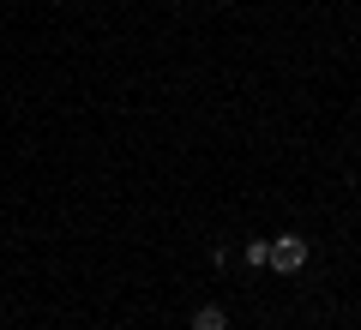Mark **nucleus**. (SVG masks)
<instances>
[{
  "instance_id": "f257e3e1",
  "label": "nucleus",
  "mask_w": 361,
  "mask_h": 330,
  "mask_svg": "<svg viewBox=\"0 0 361 330\" xmlns=\"http://www.w3.org/2000/svg\"><path fill=\"white\" fill-rule=\"evenodd\" d=\"M265 265L283 270V277H295V270L307 265V241H301V234H277V241H265Z\"/></svg>"
},
{
  "instance_id": "f03ea898",
  "label": "nucleus",
  "mask_w": 361,
  "mask_h": 330,
  "mask_svg": "<svg viewBox=\"0 0 361 330\" xmlns=\"http://www.w3.org/2000/svg\"><path fill=\"white\" fill-rule=\"evenodd\" d=\"M193 330H229V312H223V306H199V312H193Z\"/></svg>"
}]
</instances>
